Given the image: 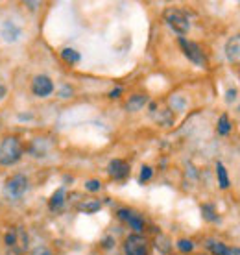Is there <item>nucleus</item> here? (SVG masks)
I'll use <instances>...</instances> for the list:
<instances>
[{
    "label": "nucleus",
    "instance_id": "1",
    "mask_svg": "<svg viewBox=\"0 0 240 255\" xmlns=\"http://www.w3.org/2000/svg\"><path fill=\"white\" fill-rule=\"evenodd\" d=\"M22 157V144L17 137H6L0 142V165H13Z\"/></svg>",
    "mask_w": 240,
    "mask_h": 255
},
{
    "label": "nucleus",
    "instance_id": "2",
    "mask_svg": "<svg viewBox=\"0 0 240 255\" xmlns=\"http://www.w3.org/2000/svg\"><path fill=\"white\" fill-rule=\"evenodd\" d=\"M4 241H6L7 248L13 250L15 255L24 254L26 250H28V235H26V231L22 228H11V230H7Z\"/></svg>",
    "mask_w": 240,
    "mask_h": 255
},
{
    "label": "nucleus",
    "instance_id": "3",
    "mask_svg": "<svg viewBox=\"0 0 240 255\" xmlns=\"http://www.w3.org/2000/svg\"><path fill=\"white\" fill-rule=\"evenodd\" d=\"M28 191V178L22 174H15L11 178L6 179V185H4V192L9 200H20Z\"/></svg>",
    "mask_w": 240,
    "mask_h": 255
},
{
    "label": "nucleus",
    "instance_id": "4",
    "mask_svg": "<svg viewBox=\"0 0 240 255\" xmlns=\"http://www.w3.org/2000/svg\"><path fill=\"white\" fill-rule=\"evenodd\" d=\"M164 19H166V24L170 26L176 33H179V35H185V33L189 32L190 22L181 9H166L164 11Z\"/></svg>",
    "mask_w": 240,
    "mask_h": 255
},
{
    "label": "nucleus",
    "instance_id": "5",
    "mask_svg": "<svg viewBox=\"0 0 240 255\" xmlns=\"http://www.w3.org/2000/svg\"><path fill=\"white\" fill-rule=\"evenodd\" d=\"M179 46H181L183 54L192 61V63L200 65V67H205L207 59H205V56H203V50L200 48V45L192 43V41H187L185 37H179Z\"/></svg>",
    "mask_w": 240,
    "mask_h": 255
},
{
    "label": "nucleus",
    "instance_id": "6",
    "mask_svg": "<svg viewBox=\"0 0 240 255\" xmlns=\"http://www.w3.org/2000/svg\"><path fill=\"white\" fill-rule=\"evenodd\" d=\"M124 252L126 255H148V241L139 233H133L124 243Z\"/></svg>",
    "mask_w": 240,
    "mask_h": 255
},
{
    "label": "nucleus",
    "instance_id": "7",
    "mask_svg": "<svg viewBox=\"0 0 240 255\" xmlns=\"http://www.w3.org/2000/svg\"><path fill=\"white\" fill-rule=\"evenodd\" d=\"M32 91L35 96H48L54 91V83L48 76H35L33 78V83H32Z\"/></svg>",
    "mask_w": 240,
    "mask_h": 255
},
{
    "label": "nucleus",
    "instance_id": "8",
    "mask_svg": "<svg viewBox=\"0 0 240 255\" xmlns=\"http://www.w3.org/2000/svg\"><path fill=\"white\" fill-rule=\"evenodd\" d=\"M0 35H2V39L7 41V43H15L20 35V26L17 24L15 20H9V19L4 20L2 26H0Z\"/></svg>",
    "mask_w": 240,
    "mask_h": 255
},
{
    "label": "nucleus",
    "instance_id": "9",
    "mask_svg": "<svg viewBox=\"0 0 240 255\" xmlns=\"http://www.w3.org/2000/svg\"><path fill=\"white\" fill-rule=\"evenodd\" d=\"M108 172L113 179L122 181V179H126L129 176V165L122 159H113L108 166Z\"/></svg>",
    "mask_w": 240,
    "mask_h": 255
},
{
    "label": "nucleus",
    "instance_id": "10",
    "mask_svg": "<svg viewBox=\"0 0 240 255\" xmlns=\"http://www.w3.org/2000/svg\"><path fill=\"white\" fill-rule=\"evenodd\" d=\"M119 217L122 218V220H126L129 226H131L133 230L137 231L140 235V231L144 230V220L137 215V213H133V211H129V209H120L119 211Z\"/></svg>",
    "mask_w": 240,
    "mask_h": 255
},
{
    "label": "nucleus",
    "instance_id": "11",
    "mask_svg": "<svg viewBox=\"0 0 240 255\" xmlns=\"http://www.w3.org/2000/svg\"><path fill=\"white\" fill-rule=\"evenodd\" d=\"M226 56L231 63H240V35H233L226 43Z\"/></svg>",
    "mask_w": 240,
    "mask_h": 255
},
{
    "label": "nucleus",
    "instance_id": "12",
    "mask_svg": "<svg viewBox=\"0 0 240 255\" xmlns=\"http://www.w3.org/2000/svg\"><path fill=\"white\" fill-rule=\"evenodd\" d=\"M148 102V98H146L144 95H133L129 100H127L126 108L127 111H139V109H142V106Z\"/></svg>",
    "mask_w": 240,
    "mask_h": 255
},
{
    "label": "nucleus",
    "instance_id": "13",
    "mask_svg": "<svg viewBox=\"0 0 240 255\" xmlns=\"http://www.w3.org/2000/svg\"><path fill=\"white\" fill-rule=\"evenodd\" d=\"M216 176H218V181H220L222 189H228V187H229V176H228V170H226V166L222 165L220 161L216 163Z\"/></svg>",
    "mask_w": 240,
    "mask_h": 255
},
{
    "label": "nucleus",
    "instance_id": "14",
    "mask_svg": "<svg viewBox=\"0 0 240 255\" xmlns=\"http://www.w3.org/2000/svg\"><path fill=\"white\" fill-rule=\"evenodd\" d=\"M65 202V189H57L56 192H54V196L50 198V209H59L61 205H63Z\"/></svg>",
    "mask_w": 240,
    "mask_h": 255
},
{
    "label": "nucleus",
    "instance_id": "15",
    "mask_svg": "<svg viewBox=\"0 0 240 255\" xmlns=\"http://www.w3.org/2000/svg\"><path fill=\"white\" fill-rule=\"evenodd\" d=\"M207 248L215 255H226V252H228V246L224 243H218V241H207Z\"/></svg>",
    "mask_w": 240,
    "mask_h": 255
},
{
    "label": "nucleus",
    "instance_id": "16",
    "mask_svg": "<svg viewBox=\"0 0 240 255\" xmlns=\"http://www.w3.org/2000/svg\"><path fill=\"white\" fill-rule=\"evenodd\" d=\"M61 58L67 61V63H78L80 61V54H78L76 50H72V48H65L63 52H61Z\"/></svg>",
    "mask_w": 240,
    "mask_h": 255
},
{
    "label": "nucleus",
    "instance_id": "17",
    "mask_svg": "<svg viewBox=\"0 0 240 255\" xmlns=\"http://www.w3.org/2000/svg\"><path fill=\"white\" fill-rule=\"evenodd\" d=\"M229 129H231V124H229L228 115H222L220 121H218V133H220V135H228Z\"/></svg>",
    "mask_w": 240,
    "mask_h": 255
},
{
    "label": "nucleus",
    "instance_id": "18",
    "mask_svg": "<svg viewBox=\"0 0 240 255\" xmlns=\"http://www.w3.org/2000/svg\"><path fill=\"white\" fill-rule=\"evenodd\" d=\"M80 209L85 211V213H96V211L100 209V202H87V204H82Z\"/></svg>",
    "mask_w": 240,
    "mask_h": 255
},
{
    "label": "nucleus",
    "instance_id": "19",
    "mask_svg": "<svg viewBox=\"0 0 240 255\" xmlns=\"http://www.w3.org/2000/svg\"><path fill=\"white\" fill-rule=\"evenodd\" d=\"M177 248L181 250V252H185V254H189V252H192L194 244L190 243V241H187V239H181V241L177 243Z\"/></svg>",
    "mask_w": 240,
    "mask_h": 255
},
{
    "label": "nucleus",
    "instance_id": "20",
    "mask_svg": "<svg viewBox=\"0 0 240 255\" xmlns=\"http://www.w3.org/2000/svg\"><path fill=\"white\" fill-rule=\"evenodd\" d=\"M203 217L207 218V220H216V215H215V207L213 205H203Z\"/></svg>",
    "mask_w": 240,
    "mask_h": 255
},
{
    "label": "nucleus",
    "instance_id": "21",
    "mask_svg": "<svg viewBox=\"0 0 240 255\" xmlns=\"http://www.w3.org/2000/svg\"><path fill=\"white\" fill-rule=\"evenodd\" d=\"M150 178H152V168H150V166H142V170H140V178H139V181H140V183H144V181H148Z\"/></svg>",
    "mask_w": 240,
    "mask_h": 255
},
{
    "label": "nucleus",
    "instance_id": "22",
    "mask_svg": "<svg viewBox=\"0 0 240 255\" xmlns=\"http://www.w3.org/2000/svg\"><path fill=\"white\" fill-rule=\"evenodd\" d=\"M85 189H87V191H91V192L98 191V189H100V181H96V179H91V181H87V183H85Z\"/></svg>",
    "mask_w": 240,
    "mask_h": 255
},
{
    "label": "nucleus",
    "instance_id": "23",
    "mask_svg": "<svg viewBox=\"0 0 240 255\" xmlns=\"http://www.w3.org/2000/svg\"><path fill=\"white\" fill-rule=\"evenodd\" d=\"M32 255H52V252L48 248H37V250H33Z\"/></svg>",
    "mask_w": 240,
    "mask_h": 255
},
{
    "label": "nucleus",
    "instance_id": "24",
    "mask_svg": "<svg viewBox=\"0 0 240 255\" xmlns=\"http://www.w3.org/2000/svg\"><path fill=\"white\" fill-rule=\"evenodd\" d=\"M235 98H237V91H235V89H229L228 91V102H233Z\"/></svg>",
    "mask_w": 240,
    "mask_h": 255
},
{
    "label": "nucleus",
    "instance_id": "25",
    "mask_svg": "<svg viewBox=\"0 0 240 255\" xmlns=\"http://www.w3.org/2000/svg\"><path fill=\"white\" fill-rule=\"evenodd\" d=\"M7 95V89H6V85H4V83H0V100H2V98H4V96Z\"/></svg>",
    "mask_w": 240,
    "mask_h": 255
},
{
    "label": "nucleus",
    "instance_id": "26",
    "mask_svg": "<svg viewBox=\"0 0 240 255\" xmlns=\"http://www.w3.org/2000/svg\"><path fill=\"white\" fill-rule=\"evenodd\" d=\"M226 255H240V250L239 248H228Z\"/></svg>",
    "mask_w": 240,
    "mask_h": 255
},
{
    "label": "nucleus",
    "instance_id": "27",
    "mask_svg": "<svg viewBox=\"0 0 240 255\" xmlns=\"http://www.w3.org/2000/svg\"><path fill=\"white\" fill-rule=\"evenodd\" d=\"M70 93H72V89H70V87H63V89H61V96H63V98L70 96Z\"/></svg>",
    "mask_w": 240,
    "mask_h": 255
},
{
    "label": "nucleus",
    "instance_id": "28",
    "mask_svg": "<svg viewBox=\"0 0 240 255\" xmlns=\"http://www.w3.org/2000/svg\"><path fill=\"white\" fill-rule=\"evenodd\" d=\"M120 93H122V89H120V87H119V89H115L113 93H111V95H109V96H111V98H117V96H120Z\"/></svg>",
    "mask_w": 240,
    "mask_h": 255
}]
</instances>
